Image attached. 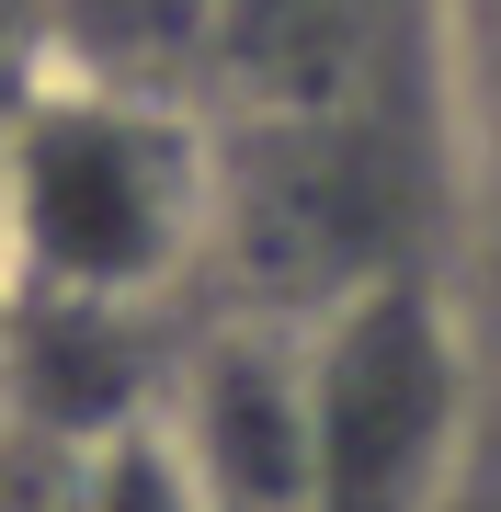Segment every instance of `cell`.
I'll return each mask as SVG.
<instances>
[{
	"instance_id": "obj_4",
	"label": "cell",
	"mask_w": 501,
	"mask_h": 512,
	"mask_svg": "<svg viewBox=\"0 0 501 512\" xmlns=\"http://www.w3.org/2000/svg\"><path fill=\"white\" fill-rule=\"evenodd\" d=\"M388 35H399V0H194V57L240 103V126L376 103Z\"/></svg>"
},
{
	"instance_id": "obj_3",
	"label": "cell",
	"mask_w": 501,
	"mask_h": 512,
	"mask_svg": "<svg viewBox=\"0 0 501 512\" xmlns=\"http://www.w3.org/2000/svg\"><path fill=\"white\" fill-rule=\"evenodd\" d=\"M149 433L194 478L205 512H308L319 433H308V330L297 319H205L171 342Z\"/></svg>"
},
{
	"instance_id": "obj_7",
	"label": "cell",
	"mask_w": 501,
	"mask_h": 512,
	"mask_svg": "<svg viewBox=\"0 0 501 512\" xmlns=\"http://www.w3.org/2000/svg\"><path fill=\"white\" fill-rule=\"evenodd\" d=\"M0 319H12V274H0Z\"/></svg>"
},
{
	"instance_id": "obj_6",
	"label": "cell",
	"mask_w": 501,
	"mask_h": 512,
	"mask_svg": "<svg viewBox=\"0 0 501 512\" xmlns=\"http://www.w3.org/2000/svg\"><path fill=\"white\" fill-rule=\"evenodd\" d=\"M490 114H501V0H490Z\"/></svg>"
},
{
	"instance_id": "obj_2",
	"label": "cell",
	"mask_w": 501,
	"mask_h": 512,
	"mask_svg": "<svg viewBox=\"0 0 501 512\" xmlns=\"http://www.w3.org/2000/svg\"><path fill=\"white\" fill-rule=\"evenodd\" d=\"M297 330H308V433H319L308 512H433L467 444V342L433 274H388Z\"/></svg>"
},
{
	"instance_id": "obj_1",
	"label": "cell",
	"mask_w": 501,
	"mask_h": 512,
	"mask_svg": "<svg viewBox=\"0 0 501 512\" xmlns=\"http://www.w3.org/2000/svg\"><path fill=\"white\" fill-rule=\"evenodd\" d=\"M217 251V137L160 80L23 69L0 103V274L69 308H171Z\"/></svg>"
},
{
	"instance_id": "obj_5",
	"label": "cell",
	"mask_w": 501,
	"mask_h": 512,
	"mask_svg": "<svg viewBox=\"0 0 501 512\" xmlns=\"http://www.w3.org/2000/svg\"><path fill=\"white\" fill-rule=\"evenodd\" d=\"M69 512H205V501H194V478L171 467V444L137 421V433H114V444L80 456V501Z\"/></svg>"
}]
</instances>
